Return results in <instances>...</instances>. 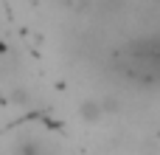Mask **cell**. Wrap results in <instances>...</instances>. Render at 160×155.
<instances>
[{"label": "cell", "instance_id": "cell-1", "mask_svg": "<svg viewBox=\"0 0 160 155\" xmlns=\"http://www.w3.org/2000/svg\"><path fill=\"white\" fill-rule=\"evenodd\" d=\"M79 113H82V119H84V121H98V119H101V113H104V104L90 99V102H84V104L79 107Z\"/></svg>", "mask_w": 160, "mask_h": 155}, {"label": "cell", "instance_id": "cell-2", "mask_svg": "<svg viewBox=\"0 0 160 155\" xmlns=\"http://www.w3.org/2000/svg\"><path fill=\"white\" fill-rule=\"evenodd\" d=\"M17 155H42V147L37 141H22L17 147Z\"/></svg>", "mask_w": 160, "mask_h": 155}]
</instances>
